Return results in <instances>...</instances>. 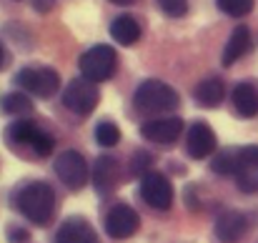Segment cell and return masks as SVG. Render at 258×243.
Here are the masks:
<instances>
[{"label":"cell","instance_id":"6da1fadb","mask_svg":"<svg viewBox=\"0 0 258 243\" xmlns=\"http://www.w3.org/2000/svg\"><path fill=\"white\" fill-rule=\"evenodd\" d=\"M15 206L18 211L35 226H48L53 213H55V191L45 180H33L25 183L15 193Z\"/></svg>","mask_w":258,"mask_h":243},{"label":"cell","instance_id":"7a4b0ae2","mask_svg":"<svg viewBox=\"0 0 258 243\" xmlns=\"http://www.w3.org/2000/svg\"><path fill=\"white\" fill-rule=\"evenodd\" d=\"M178 93L173 90L168 83L156 81V78H148L138 85L136 95H133V105L141 110V113H148V115H158V113H166V110H175L178 108Z\"/></svg>","mask_w":258,"mask_h":243},{"label":"cell","instance_id":"3957f363","mask_svg":"<svg viewBox=\"0 0 258 243\" xmlns=\"http://www.w3.org/2000/svg\"><path fill=\"white\" fill-rule=\"evenodd\" d=\"M8 141H10L13 146L28 148V151H30L33 156H38V158L50 156V153H53V146H55L53 136L45 133V131H43L38 123H33V120H18V123H13V126L8 128Z\"/></svg>","mask_w":258,"mask_h":243},{"label":"cell","instance_id":"277c9868","mask_svg":"<svg viewBox=\"0 0 258 243\" xmlns=\"http://www.w3.org/2000/svg\"><path fill=\"white\" fill-rule=\"evenodd\" d=\"M118 68V55L110 45H93L81 55V73L93 83L108 81Z\"/></svg>","mask_w":258,"mask_h":243},{"label":"cell","instance_id":"5b68a950","mask_svg":"<svg viewBox=\"0 0 258 243\" xmlns=\"http://www.w3.org/2000/svg\"><path fill=\"white\" fill-rule=\"evenodd\" d=\"M98 100H100V93H98L95 83L88 78H76L63 90V105L76 115H90L95 110Z\"/></svg>","mask_w":258,"mask_h":243},{"label":"cell","instance_id":"8992f818","mask_svg":"<svg viewBox=\"0 0 258 243\" xmlns=\"http://www.w3.org/2000/svg\"><path fill=\"white\" fill-rule=\"evenodd\" d=\"M15 83L38 98H50L60 88V76L50 68H23L15 76Z\"/></svg>","mask_w":258,"mask_h":243},{"label":"cell","instance_id":"52a82bcc","mask_svg":"<svg viewBox=\"0 0 258 243\" xmlns=\"http://www.w3.org/2000/svg\"><path fill=\"white\" fill-rule=\"evenodd\" d=\"M55 175L68 191H81L88 183V163L78 151H66L55 158Z\"/></svg>","mask_w":258,"mask_h":243},{"label":"cell","instance_id":"ba28073f","mask_svg":"<svg viewBox=\"0 0 258 243\" xmlns=\"http://www.w3.org/2000/svg\"><path fill=\"white\" fill-rule=\"evenodd\" d=\"M141 196L156 211H168L173 203V186L163 173H146L141 175Z\"/></svg>","mask_w":258,"mask_h":243},{"label":"cell","instance_id":"9c48e42d","mask_svg":"<svg viewBox=\"0 0 258 243\" xmlns=\"http://www.w3.org/2000/svg\"><path fill=\"white\" fill-rule=\"evenodd\" d=\"M138 226H141L138 213H136L131 206H125V203L113 206V208L108 211V216H105V233H108L110 238H115V241L131 238V236L138 231Z\"/></svg>","mask_w":258,"mask_h":243},{"label":"cell","instance_id":"30bf717a","mask_svg":"<svg viewBox=\"0 0 258 243\" xmlns=\"http://www.w3.org/2000/svg\"><path fill=\"white\" fill-rule=\"evenodd\" d=\"M216 146H218V141H216V133H213V128H211L208 123L196 120V123L188 128V136H185V151H188L190 158L201 161V158L211 156V153L216 151Z\"/></svg>","mask_w":258,"mask_h":243},{"label":"cell","instance_id":"8fae6325","mask_svg":"<svg viewBox=\"0 0 258 243\" xmlns=\"http://www.w3.org/2000/svg\"><path fill=\"white\" fill-rule=\"evenodd\" d=\"M183 133V120L180 118H156V120H146L141 126V136L146 141H153V143H175Z\"/></svg>","mask_w":258,"mask_h":243},{"label":"cell","instance_id":"7c38bea8","mask_svg":"<svg viewBox=\"0 0 258 243\" xmlns=\"http://www.w3.org/2000/svg\"><path fill=\"white\" fill-rule=\"evenodd\" d=\"M238 153V188L243 193H256L258 191V146H243L236 148Z\"/></svg>","mask_w":258,"mask_h":243},{"label":"cell","instance_id":"4fadbf2b","mask_svg":"<svg viewBox=\"0 0 258 243\" xmlns=\"http://www.w3.org/2000/svg\"><path fill=\"white\" fill-rule=\"evenodd\" d=\"M120 163L110 156H100L95 161V170H93V183H95V191L100 196H108L113 193L118 186H120Z\"/></svg>","mask_w":258,"mask_h":243},{"label":"cell","instance_id":"5bb4252c","mask_svg":"<svg viewBox=\"0 0 258 243\" xmlns=\"http://www.w3.org/2000/svg\"><path fill=\"white\" fill-rule=\"evenodd\" d=\"M55 243H98V233L93 231V226L81 216H71L60 223Z\"/></svg>","mask_w":258,"mask_h":243},{"label":"cell","instance_id":"9a60e30c","mask_svg":"<svg viewBox=\"0 0 258 243\" xmlns=\"http://www.w3.org/2000/svg\"><path fill=\"white\" fill-rule=\"evenodd\" d=\"M248 231V218L241 211H223L216 218V236L223 243H236L241 241Z\"/></svg>","mask_w":258,"mask_h":243},{"label":"cell","instance_id":"2e32d148","mask_svg":"<svg viewBox=\"0 0 258 243\" xmlns=\"http://www.w3.org/2000/svg\"><path fill=\"white\" fill-rule=\"evenodd\" d=\"M248 48H251V33H248L246 25H238L231 33V38H228V43L223 48V55H221L223 66H233L236 60H241L248 53Z\"/></svg>","mask_w":258,"mask_h":243},{"label":"cell","instance_id":"e0dca14e","mask_svg":"<svg viewBox=\"0 0 258 243\" xmlns=\"http://www.w3.org/2000/svg\"><path fill=\"white\" fill-rule=\"evenodd\" d=\"M110 35L120 45H133L141 40V23L133 15H118L110 25Z\"/></svg>","mask_w":258,"mask_h":243},{"label":"cell","instance_id":"ac0fdd59","mask_svg":"<svg viewBox=\"0 0 258 243\" xmlns=\"http://www.w3.org/2000/svg\"><path fill=\"white\" fill-rule=\"evenodd\" d=\"M233 105L236 113L243 118H253L258 113V90L253 83H238L233 90Z\"/></svg>","mask_w":258,"mask_h":243},{"label":"cell","instance_id":"d6986e66","mask_svg":"<svg viewBox=\"0 0 258 243\" xmlns=\"http://www.w3.org/2000/svg\"><path fill=\"white\" fill-rule=\"evenodd\" d=\"M223 95H226V88L218 78H208V81L198 83V88H196V100L206 108H216L223 100Z\"/></svg>","mask_w":258,"mask_h":243},{"label":"cell","instance_id":"ffe728a7","mask_svg":"<svg viewBox=\"0 0 258 243\" xmlns=\"http://www.w3.org/2000/svg\"><path fill=\"white\" fill-rule=\"evenodd\" d=\"M3 110L8 115H28L33 110V103L25 93H8L3 98Z\"/></svg>","mask_w":258,"mask_h":243},{"label":"cell","instance_id":"44dd1931","mask_svg":"<svg viewBox=\"0 0 258 243\" xmlns=\"http://www.w3.org/2000/svg\"><path fill=\"white\" fill-rule=\"evenodd\" d=\"M95 141H98V146H103V148H113V146H118V141H120V131H118V126L110 123V120L98 123V126H95Z\"/></svg>","mask_w":258,"mask_h":243},{"label":"cell","instance_id":"7402d4cb","mask_svg":"<svg viewBox=\"0 0 258 243\" xmlns=\"http://www.w3.org/2000/svg\"><path fill=\"white\" fill-rule=\"evenodd\" d=\"M211 168H213L216 173H221V175H236V173H238V153H236V148L218 153V156L213 158V163H211Z\"/></svg>","mask_w":258,"mask_h":243},{"label":"cell","instance_id":"603a6c76","mask_svg":"<svg viewBox=\"0 0 258 243\" xmlns=\"http://www.w3.org/2000/svg\"><path fill=\"white\" fill-rule=\"evenodd\" d=\"M218 3V8L226 13V15H231V18H243V15H248L251 10H253V5H256V0H216Z\"/></svg>","mask_w":258,"mask_h":243},{"label":"cell","instance_id":"cb8c5ba5","mask_svg":"<svg viewBox=\"0 0 258 243\" xmlns=\"http://www.w3.org/2000/svg\"><path fill=\"white\" fill-rule=\"evenodd\" d=\"M153 165V156L151 153H146V151H141V153H136L133 156V163H131V173L133 175H146V170Z\"/></svg>","mask_w":258,"mask_h":243},{"label":"cell","instance_id":"d4e9b609","mask_svg":"<svg viewBox=\"0 0 258 243\" xmlns=\"http://www.w3.org/2000/svg\"><path fill=\"white\" fill-rule=\"evenodd\" d=\"M158 5H161V10H163L166 15H171V18H180V15L188 10V3H185V0H158Z\"/></svg>","mask_w":258,"mask_h":243},{"label":"cell","instance_id":"484cf974","mask_svg":"<svg viewBox=\"0 0 258 243\" xmlns=\"http://www.w3.org/2000/svg\"><path fill=\"white\" fill-rule=\"evenodd\" d=\"M33 3H35V10L38 13H45V10H50L55 5V0H33Z\"/></svg>","mask_w":258,"mask_h":243},{"label":"cell","instance_id":"4316f807","mask_svg":"<svg viewBox=\"0 0 258 243\" xmlns=\"http://www.w3.org/2000/svg\"><path fill=\"white\" fill-rule=\"evenodd\" d=\"M10 238H13V243L28 241V231H18V228H13V231H10Z\"/></svg>","mask_w":258,"mask_h":243},{"label":"cell","instance_id":"83f0119b","mask_svg":"<svg viewBox=\"0 0 258 243\" xmlns=\"http://www.w3.org/2000/svg\"><path fill=\"white\" fill-rule=\"evenodd\" d=\"M3 63H5V50H3V45H0V68H3Z\"/></svg>","mask_w":258,"mask_h":243},{"label":"cell","instance_id":"f1b7e54d","mask_svg":"<svg viewBox=\"0 0 258 243\" xmlns=\"http://www.w3.org/2000/svg\"><path fill=\"white\" fill-rule=\"evenodd\" d=\"M113 3H125V0H113Z\"/></svg>","mask_w":258,"mask_h":243}]
</instances>
